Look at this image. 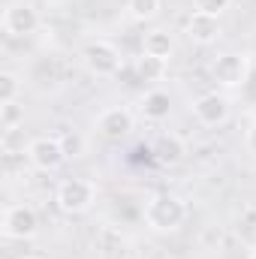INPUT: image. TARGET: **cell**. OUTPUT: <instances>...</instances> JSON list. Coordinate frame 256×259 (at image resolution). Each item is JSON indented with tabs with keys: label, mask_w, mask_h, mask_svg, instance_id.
I'll list each match as a JSON object with an SVG mask.
<instances>
[{
	"label": "cell",
	"mask_w": 256,
	"mask_h": 259,
	"mask_svg": "<svg viewBox=\"0 0 256 259\" xmlns=\"http://www.w3.org/2000/svg\"><path fill=\"white\" fill-rule=\"evenodd\" d=\"M145 223L154 232H175L187 223V202L175 193H154L145 202Z\"/></svg>",
	"instance_id": "1"
},
{
	"label": "cell",
	"mask_w": 256,
	"mask_h": 259,
	"mask_svg": "<svg viewBox=\"0 0 256 259\" xmlns=\"http://www.w3.org/2000/svg\"><path fill=\"white\" fill-rule=\"evenodd\" d=\"M94 202H97V184L91 178H64L55 190V205L69 217L91 211Z\"/></svg>",
	"instance_id": "2"
},
{
	"label": "cell",
	"mask_w": 256,
	"mask_h": 259,
	"mask_svg": "<svg viewBox=\"0 0 256 259\" xmlns=\"http://www.w3.org/2000/svg\"><path fill=\"white\" fill-rule=\"evenodd\" d=\"M250 69H253L250 55H244V52H223V55H217L214 64H211V78H214L220 88L232 91V88H244V84H247Z\"/></svg>",
	"instance_id": "3"
},
{
	"label": "cell",
	"mask_w": 256,
	"mask_h": 259,
	"mask_svg": "<svg viewBox=\"0 0 256 259\" xmlns=\"http://www.w3.org/2000/svg\"><path fill=\"white\" fill-rule=\"evenodd\" d=\"M0 232L9 241H30L39 232V214H36V208L24 205V202L9 205L3 211V217H0Z\"/></svg>",
	"instance_id": "4"
},
{
	"label": "cell",
	"mask_w": 256,
	"mask_h": 259,
	"mask_svg": "<svg viewBox=\"0 0 256 259\" xmlns=\"http://www.w3.org/2000/svg\"><path fill=\"white\" fill-rule=\"evenodd\" d=\"M81 61L88 66V72L97 75V78H112V75H118L121 66H124L121 49H118L115 42H109V39H94V42H88L84 52H81Z\"/></svg>",
	"instance_id": "5"
},
{
	"label": "cell",
	"mask_w": 256,
	"mask_h": 259,
	"mask_svg": "<svg viewBox=\"0 0 256 259\" xmlns=\"http://www.w3.org/2000/svg\"><path fill=\"white\" fill-rule=\"evenodd\" d=\"M39 24H42V18H39L36 6L27 3V0H12L3 9V33L12 36V39H24V36L36 33Z\"/></svg>",
	"instance_id": "6"
},
{
	"label": "cell",
	"mask_w": 256,
	"mask_h": 259,
	"mask_svg": "<svg viewBox=\"0 0 256 259\" xmlns=\"http://www.w3.org/2000/svg\"><path fill=\"white\" fill-rule=\"evenodd\" d=\"M190 112L202 127H223L232 115V103L220 91H205L190 103Z\"/></svg>",
	"instance_id": "7"
},
{
	"label": "cell",
	"mask_w": 256,
	"mask_h": 259,
	"mask_svg": "<svg viewBox=\"0 0 256 259\" xmlns=\"http://www.w3.org/2000/svg\"><path fill=\"white\" fill-rule=\"evenodd\" d=\"M24 154H27L30 166L39 169V172H58L66 163V151L58 136H36V139H30Z\"/></svg>",
	"instance_id": "8"
},
{
	"label": "cell",
	"mask_w": 256,
	"mask_h": 259,
	"mask_svg": "<svg viewBox=\"0 0 256 259\" xmlns=\"http://www.w3.org/2000/svg\"><path fill=\"white\" fill-rule=\"evenodd\" d=\"M133 112H130L127 106H109V109H103L97 118H94V130H97V136H103V139H109V142H121V139H127L130 133H133Z\"/></svg>",
	"instance_id": "9"
},
{
	"label": "cell",
	"mask_w": 256,
	"mask_h": 259,
	"mask_svg": "<svg viewBox=\"0 0 256 259\" xmlns=\"http://www.w3.org/2000/svg\"><path fill=\"white\" fill-rule=\"evenodd\" d=\"M184 33H187V39L196 42V46H214L223 36V27H220V18L217 15H205V12H196L193 9L187 24H184Z\"/></svg>",
	"instance_id": "10"
},
{
	"label": "cell",
	"mask_w": 256,
	"mask_h": 259,
	"mask_svg": "<svg viewBox=\"0 0 256 259\" xmlns=\"http://www.w3.org/2000/svg\"><path fill=\"white\" fill-rule=\"evenodd\" d=\"M139 112H142L145 121L163 124V121H169V115H172V97H169L163 88H151V91H145V97L139 100Z\"/></svg>",
	"instance_id": "11"
},
{
	"label": "cell",
	"mask_w": 256,
	"mask_h": 259,
	"mask_svg": "<svg viewBox=\"0 0 256 259\" xmlns=\"http://www.w3.org/2000/svg\"><path fill=\"white\" fill-rule=\"evenodd\" d=\"M142 52H145V55H154V58L169 61V58L175 55V39H172V33H169V30H163V27L148 30V33L142 36Z\"/></svg>",
	"instance_id": "12"
},
{
	"label": "cell",
	"mask_w": 256,
	"mask_h": 259,
	"mask_svg": "<svg viewBox=\"0 0 256 259\" xmlns=\"http://www.w3.org/2000/svg\"><path fill=\"white\" fill-rule=\"evenodd\" d=\"M166 72H169V61H163V58H154V55H145V52L136 58V75L148 84L163 81Z\"/></svg>",
	"instance_id": "13"
},
{
	"label": "cell",
	"mask_w": 256,
	"mask_h": 259,
	"mask_svg": "<svg viewBox=\"0 0 256 259\" xmlns=\"http://www.w3.org/2000/svg\"><path fill=\"white\" fill-rule=\"evenodd\" d=\"M154 154H157V160L160 163H166V166H175L184 154H187V148H184V142L178 139V136H160L157 139V145H154Z\"/></svg>",
	"instance_id": "14"
},
{
	"label": "cell",
	"mask_w": 256,
	"mask_h": 259,
	"mask_svg": "<svg viewBox=\"0 0 256 259\" xmlns=\"http://www.w3.org/2000/svg\"><path fill=\"white\" fill-rule=\"evenodd\" d=\"M21 91H24L21 75L12 72V69H3L0 72V103H15L21 97Z\"/></svg>",
	"instance_id": "15"
},
{
	"label": "cell",
	"mask_w": 256,
	"mask_h": 259,
	"mask_svg": "<svg viewBox=\"0 0 256 259\" xmlns=\"http://www.w3.org/2000/svg\"><path fill=\"white\" fill-rule=\"evenodd\" d=\"M21 124H24V106H18V100L15 103H0V127H3V133L18 130Z\"/></svg>",
	"instance_id": "16"
},
{
	"label": "cell",
	"mask_w": 256,
	"mask_h": 259,
	"mask_svg": "<svg viewBox=\"0 0 256 259\" xmlns=\"http://www.w3.org/2000/svg\"><path fill=\"white\" fill-rule=\"evenodd\" d=\"M163 0H127V12L136 21H151L157 12H160Z\"/></svg>",
	"instance_id": "17"
},
{
	"label": "cell",
	"mask_w": 256,
	"mask_h": 259,
	"mask_svg": "<svg viewBox=\"0 0 256 259\" xmlns=\"http://www.w3.org/2000/svg\"><path fill=\"white\" fill-rule=\"evenodd\" d=\"M58 139H61V145H64V151H66V160L84 157V151H88L84 136H78L75 130H64V133H58Z\"/></svg>",
	"instance_id": "18"
},
{
	"label": "cell",
	"mask_w": 256,
	"mask_h": 259,
	"mask_svg": "<svg viewBox=\"0 0 256 259\" xmlns=\"http://www.w3.org/2000/svg\"><path fill=\"white\" fill-rule=\"evenodd\" d=\"M193 6H196V12H205V15H223L229 6H232V0H193Z\"/></svg>",
	"instance_id": "19"
},
{
	"label": "cell",
	"mask_w": 256,
	"mask_h": 259,
	"mask_svg": "<svg viewBox=\"0 0 256 259\" xmlns=\"http://www.w3.org/2000/svg\"><path fill=\"white\" fill-rule=\"evenodd\" d=\"M244 148H247V151L256 157V124H250V127H247V133H244Z\"/></svg>",
	"instance_id": "20"
},
{
	"label": "cell",
	"mask_w": 256,
	"mask_h": 259,
	"mask_svg": "<svg viewBox=\"0 0 256 259\" xmlns=\"http://www.w3.org/2000/svg\"><path fill=\"white\" fill-rule=\"evenodd\" d=\"M118 259H145L142 253H124V256H118Z\"/></svg>",
	"instance_id": "21"
},
{
	"label": "cell",
	"mask_w": 256,
	"mask_h": 259,
	"mask_svg": "<svg viewBox=\"0 0 256 259\" xmlns=\"http://www.w3.org/2000/svg\"><path fill=\"white\" fill-rule=\"evenodd\" d=\"M247 259H256V247H253V250H250V253H247Z\"/></svg>",
	"instance_id": "22"
},
{
	"label": "cell",
	"mask_w": 256,
	"mask_h": 259,
	"mask_svg": "<svg viewBox=\"0 0 256 259\" xmlns=\"http://www.w3.org/2000/svg\"><path fill=\"white\" fill-rule=\"evenodd\" d=\"M24 259H46V256H24Z\"/></svg>",
	"instance_id": "23"
},
{
	"label": "cell",
	"mask_w": 256,
	"mask_h": 259,
	"mask_svg": "<svg viewBox=\"0 0 256 259\" xmlns=\"http://www.w3.org/2000/svg\"><path fill=\"white\" fill-rule=\"evenodd\" d=\"M253 232H256V226H253Z\"/></svg>",
	"instance_id": "24"
}]
</instances>
